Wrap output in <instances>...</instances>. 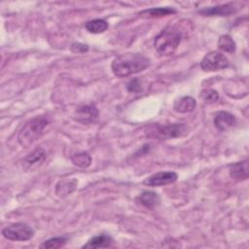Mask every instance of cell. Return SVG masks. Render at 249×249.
I'll list each match as a JSON object with an SVG mask.
<instances>
[{"label": "cell", "instance_id": "cell-4", "mask_svg": "<svg viewBox=\"0 0 249 249\" xmlns=\"http://www.w3.org/2000/svg\"><path fill=\"white\" fill-rule=\"evenodd\" d=\"M2 234L6 239L12 241H26L34 235V231L23 223H15L2 230Z\"/></svg>", "mask_w": 249, "mask_h": 249}, {"label": "cell", "instance_id": "cell-1", "mask_svg": "<svg viewBox=\"0 0 249 249\" xmlns=\"http://www.w3.org/2000/svg\"><path fill=\"white\" fill-rule=\"evenodd\" d=\"M150 65V59L139 53L118 55L112 62L111 68L115 76L124 78L145 70Z\"/></svg>", "mask_w": 249, "mask_h": 249}, {"label": "cell", "instance_id": "cell-2", "mask_svg": "<svg viewBox=\"0 0 249 249\" xmlns=\"http://www.w3.org/2000/svg\"><path fill=\"white\" fill-rule=\"evenodd\" d=\"M49 124L45 116H36L30 119L21 127L18 134V142L22 148H29L44 133Z\"/></svg>", "mask_w": 249, "mask_h": 249}, {"label": "cell", "instance_id": "cell-17", "mask_svg": "<svg viewBox=\"0 0 249 249\" xmlns=\"http://www.w3.org/2000/svg\"><path fill=\"white\" fill-rule=\"evenodd\" d=\"M76 186H77V181L75 179L63 180L56 185L55 193L58 196H65L71 194L76 189Z\"/></svg>", "mask_w": 249, "mask_h": 249}, {"label": "cell", "instance_id": "cell-11", "mask_svg": "<svg viewBox=\"0 0 249 249\" xmlns=\"http://www.w3.org/2000/svg\"><path fill=\"white\" fill-rule=\"evenodd\" d=\"M136 201L148 209H154L160 203V196L152 191H145L136 197Z\"/></svg>", "mask_w": 249, "mask_h": 249}, {"label": "cell", "instance_id": "cell-19", "mask_svg": "<svg viewBox=\"0 0 249 249\" xmlns=\"http://www.w3.org/2000/svg\"><path fill=\"white\" fill-rule=\"evenodd\" d=\"M218 48L226 53H232L235 52V42L230 35H222L218 40Z\"/></svg>", "mask_w": 249, "mask_h": 249}, {"label": "cell", "instance_id": "cell-6", "mask_svg": "<svg viewBox=\"0 0 249 249\" xmlns=\"http://www.w3.org/2000/svg\"><path fill=\"white\" fill-rule=\"evenodd\" d=\"M187 126L184 124H172L167 125H158L152 130V136L160 139L180 137L187 133Z\"/></svg>", "mask_w": 249, "mask_h": 249}, {"label": "cell", "instance_id": "cell-16", "mask_svg": "<svg viewBox=\"0 0 249 249\" xmlns=\"http://www.w3.org/2000/svg\"><path fill=\"white\" fill-rule=\"evenodd\" d=\"M175 12L176 11L172 8L159 7V8H151L148 10H144L141 13H139V15L144 18H161V17H165L168 15L174 14Z\"/></svg>", "mask_w": 249, "mask_h": 249}, {"label": "cell", "instance_id": "cell-12", "mask_svg": "<svg viewBox=\"0 0 249 249\" xmlns=\"http://www.w3.org/2000/svg\"><path fill=\"white\" fill-rule=\"evenodd\" d=\"M230 176L236 181L246 180L248 178V160H245L231 164L230 167Z\"/></svg>", "mask_w": 249, "mask_h": 249}, {"label": "cell", "instance_id": "cell-18", "mask_svg": "<svg viewBox=\"0 0 249 249\" xmlns=\"http://www.w3.org/2000/svg\"><path fill=\"white\" fill-rule=\"evenodd\" d=\"M86 29L89 32V33H94V34H98V33H102L104 31L107 30L108 28V23L106 20L101 19V18H96V19H92L89 20L86 23L85 25Z\"/></svg>", "mask_w": 249, "mask_h": 249}, {"label": "cell", "instance_id": "cell-20", "mask_svg": "<svg viewBox=\"0 0 249 249\" xmlns=\"http://www.w3.org/2000/svg\"><path fill=\"white\" fill-rule=\"evenodd\" d=\"M71 160L75 165H77L79 167H83V168L89 167L91 163V158L86 152H79V153L74 154L71 158Z\"/></svg>", "mask_w": 249, "mask_h": 249}, {"label": "cell", "instance_id": "cell-23", "mask_svg": "<svg viewBox=\"0 0 249 249\" xmlns=\"http://www.w3.org/2000/svg\"><path fill=\"white\" fill-rule=\"evenodd\" d=\"M88 46L85 45V44H82V43H74L71 47V50L72 52L74 53H85L88 51Z\"/></svg>", "mask_w": 249, "mask_h": 249}, {"label": "cell", "instance_id": "cell-13", "mask_svg": "<svg viewBox=\"0 0 249 249\" xmlns=\"http://www.w3.org/2000/svg\"><path fill=\"white\" fill-rule=\"evenodd\" d=\"M235 12L234 6L232 4H226V5H221V6H216V7H211V8H206L203 10H200L198 13L203 15V16H229L232 13Z\"/></svg>", "mask_w": 249, "mask_h": 249}, {"label": "cell", "instance_id": "cell-24", "mask_svg": "<svg viewBox=\"0 0 249 249\" xmlns=\"http://www.w3.org/2000/svg\"><path fill=\"white\" fill-rule=\"evenodd\" d=\"M127 89H128L129 91H133V92L139 90V89H140V84H139L138 80H137V79H134V80H132L131 82H129L128 85H127Z\"/></svg>", "mask_w": 249, "mask_h": 249}, {"label": "cell", "instance_id": "cell-7", "mask_svg": "<svg viewBox=\"0 0 249 249\" xmlns=\"http://www.w3.org/2000/svg\"><path fill=\"white\" fill-rule=\"evenodd\" d=\"M46 152L43 148H36L22 160V168L25 171H34L38 169L46 160Z\"/></svg>", "mask_w": 249, "mask_h": 249}, {"label": "cell", "instance_id": "cell-10", "mask_svg": "<svg viewBox=\"0 0 249 249\" xmlns=\"http://www.w3.org/2000/svg\"><path fill=\"white\" fill-rule=\"evenodd\" d=\"M214 125L217 129L221 131L228 130L231 128L234 123H235V118L232 114L226 112V111H220L218 112L215 117H214Z\"/></svg>", "mask_w": 249, "mask_h": 249}, {"label": "cell", "instance_id": "cell-22", "mask_svg": "<svg viewBox=\"0 0 249 249\" xmlns=\"http://www.w3.org/2000/svg\"><path fill=\"white\" fill-rule=\"evenodd\" d=\"M200 98L206 103H214L219 99V93L213 89H204L200 91Z\"/></svg>", "mask_w": 249, "mask_h": 249}, {"label": "cell", "instance_id": "cell-21", "mask_svg": "<svg viewBox=\"0 0 249 249\" xmlns=\"http://www.w3.org/2000/svg\"><path fill=\"white\" fill-rule=\"evenodd\" d=\"M67 239L63 236H58V237H52L46 241H44L40 247L45 248V249H53V248H60L63 247L66 244Z\"/></svg>", "mask_w": 249, "mask_h": 249}, {"label": "cell", "instance_id": "cell-9", "mask_svg": "<svg viewBox=\"0 0 249 249\" xmlns=\"http://www.w3.org/2000/svg\"><path fill=\"white\" fill-rule=\"evenodd\" d=\"M98 118V110L92 105H84L76 109L73 119L81 124H89L94 123Z\"/></svg>", "mask_w": 249, "mask_h": 249}, {"label": "cell", "instance_id": "cell-14", "mask_svg": "<svg viewBox=\"0 0 249 249\" xmlns=\"http://www.w3.org/2000/svg\"><path fill=\"white\" fill-rule=\"evenodd\" d=\"M114 240L107 234H99L91 237L89 241L83 245V248H107L113 245Z\"/></svg>", "mask_w": 249, "mask_h": 249}, {"label": "cell", "instance_id": "cell-5", "mask_svg": "<svg viewBox=\"0 0 249 249\" xmlns=\"http://www.w3.org/2000/svg\"><path fill=\"white\" fill-rule=\"evenodd\" d=\"M229 59L220 52H210L202 58L200 67L205 72H213L225 69L229 66Z\"/></svg>", "mask_w": 249, "mask_h": 249}, {"label": "cell", "instance_id": "cell-15", "mask_svg": "<svg viewBox=\"0 0 249 249\" xmlns=\"http://www.w3.org/2000/svg\"><path fill=\"white\" fill-rule=\"evenodd\" d=\"M196 106V100L191 96H182L174 102L173 109L178 113H190Z\"/></svg>", "mask_w": 249, "mask_h": 249}, {"label": "cell", "instance_id": "cell-3", "mask_svg": "<svg viewBox=\"0 0 249 249\" xmlns=\"http://www.w3.org/2000/svg\"><path fill=\"white\" fill-rule=\"evenodd\" d=\"M181 39V31L174 26H168L155 38L154 45L160 55H170L177 50Z\"/></svg>", "mask_w": 249, "mask_h": 249}, {"label": "cell", "instance_id": "cell-8", "mask_svg": "<svg viewBox=\"0 0 249 249\" xmlns=\"http://www.w3.org/2000/svg\"><path fill=\"white\" fill-rule=\"evenodd\" d=\"M177 180V174L173 171H160L151 175L144 180V185L149 187H159L174 183Z\"/></svg>", "mask_w": 249, "mask_h": 249}]
</instances>
